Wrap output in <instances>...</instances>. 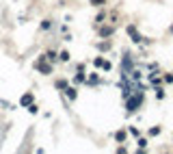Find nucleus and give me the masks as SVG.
Returning <instances> with one entry per match:
<instances>
[{
    "mask_svg": "<svg viewBox=\"0 0 173 154\" xmlns=\"http://www.w3.org/2000/svg\"><path fill=\"white\" fill-rule=\"evenodd\" d=\"M35 67H37L41 74H50V72H52V65H45V63H43V56H41V59L35 63Z\"/></svg>",
    "mask_w": 173,
    "mask_h": 154,
    "instance_id": "nucleus-1",
    "label": "nucleus"
},
{
    "mask_svg": "<svg viewBox=\"0 0 173 154\" xmlns=\"http://www.w3.org/2000/svg\"><path fill=\"white\" fill-rule=\"evenodd\" d=\"M141 100H143V95H141V93H136V95H134V98L128 102V111H136V106L141 104Z\"/></svg>",
    "mask_w": 173,
    "mask_h": 154,
    "instance_id": "nucleus-2",
    "label": "nucleus"
},
{
    "mask_svg": "<svg viewBox=\"0 0 173 154\" xmlns=\"http://www.w3.org/2000/svg\"><path fill=\"white\" fill-rule=\"evenodd\" d=\"M128 35L132 37V41H136V44H138V41H143V37L138 35V30H136V26H128Z\"/></svg>",
    "mask_w": 173,
    "mask_h": 154,
    "instance_id": "nucleus-3",
    "label": "nucleus"
},
{
    "mask_svg": "<svg viewBox=\"0 0 173 154\" xmlns=\"http://www.w3.org/2000/svg\"><path fill=\"white\" fill-rule=\"evenodd\" d=\"M33 100H35V98H33V93H24V95L20 98V104H22V106H28Z\"/></svg>",
    "mask_w": 173,
    "mask_h": 154,
    "instance_id": "nucleus-4",
    "label": "nucleus"
},
{
    "mask_svg": "<svg viewBox=\"0 0 173 154\" xmlns=\"http://www.w3.org/2000/svg\"><path fill=\"white\" fill-rule=\"evenodd\" d=\"M115 33L113 26H104V28H100V37H110Z\"/></svg>",
    "mask_w": 173,
    "mask_h": 154,
    "instance_id": "nucleus-5",
    "label": "nucleus"
},
{
    "mask_svg": "<svg viewBox=\"0 0 173 154\" xmlns=\"http://www.w3.org/2000/svg\"><path fill=\"white\" fill-rule=\"evenodd\" d=\"M82 80H84V67L78 65V74L74 76V83H82Z\"/></svg>",
    "mask_w": 173,
    "mask_h": 154,
    "instance_id": "nucleus-6",
    "label": "nucleus"
},
{
    "mask_svg": "<svg viewBox=\"0 0 173 154\" xmlns=\"http://www.w3.org/2000/svg\"><path fill=\"white\" fill-rule=\"evenodd\" d=\"M65 95H67L69 100H76L78 98V91H76L74 87H67V89H65Z\"/></svg>",
    "mask_w": 173,
    "mask_h": 154,
    "instance_id": "nucleus-7",
    "label": "nucleus"
},
{
    "mask_svg": "<svg viewBox=\"0 0 173 154\" xmlns=\"http://www.w3.org/2000/svg\"><path fill=\"white\" fill-rule=\"evenodd\" d=\"M98 50L106 52V50H110V44H108V41H102V44H98Z\"/></svg>",
    "mask_w": 173,
    "mask_h": 154,
    "instance_id": "nucleus-8",
    "label": "nucleus"
},
{
    "mask_svg": "<svg viewBox=\"0 0 173 154\" xmlns=\"http://www.w3.org/2000/svg\"><path fill=\"white\" fill-rule=\"evenodd\" d=\"M59 59L63 61V63H67V61H69V52H67V50H63V52L59 54Z\"/></svg>",
    "mask_w": 173,
    "mask_h": 154,
    "instance_id": "nucleus-9",
    "label": "nucleus"
},
{
    "mask_svg": "<svg viewBox=\"0 0 173 154\" xmlns=\"http://www.w3.org/2000/svg\"><path fill=\"white\" fill-rule=\"evenodd\" d=\"M43 56H45V59H48V61H54V59H56V54H54V52H50V50H48V52H45Z\"/></svg>",
    "mask_w": 173,
    "mask_h": 154,
    "instance_id": "nucleus-10",
    "label": "nucleus"
},
{
    "mask_svg": "<svg viewBox=\"0 0 173 154\" xmlns=\"http://www.w3.org/2000/svg\"><path fill=\"white\" fill-rule=\"evenodd\" d=\"M149 134H152V137H156V134H160V126H154V128L149 130Z\"/></svg>",
    "mask_w": 173,
    "mask_h": 154,
    "instance_id": "nucleus-11",
    "label": "nucleus"
},
{
    "mask_svg": "<svg viewBox=\"0 0 173 154\" xmlns=\"http://www.w3.org/2000/svg\"><path fill=\"white\" fill-rule=\"evenodd\" d=\"M28 111H30V113H37V111H39V106H37V104H33V102H30V104H28Z\"/></svg>",
    "mask_w": 173,
    "mask_h": 154,
    "instance_id": "nucleus-12",
    "label": "nucleus"
},
{
    "mask_svg": "<svg viewBox=\"0 0 173 154\" xmlns=\"http://www.w3.org/2000/svg\"><path fill=\"white\" fill-rule=\"evenodd\" d=\"M115 137H117V141H124V139H126V132H124V130H119Z\"/></svg>",
    "mask_w": 173,
    "mask_h": 154,
    "instance_id": "nucleus-13",
    "label": "nucleus"
},
{
    "mask_svg": "<svg viewBox=\"0 0 173 154\" xmlns=\"http://www.w3.org/2000/svg\"><path fill=\"white\" fill-rule=\"evenodd\" d=\"M50 26H52V24H50V20H43V22H41V28H43V30H48Z\"/></svg>",
    "mask_w": 173,
    "mask_h": 154,
    "instance_id": "nucleus-14",
    "label": "nucleus"
},
{
    "mask_svg": "<svg viewBox=\"0 0 173 154\" xmlns=\"http://www.w3.org/2000/svg\"><path fill=\"white\" fill-rule=\"evenodd\" d=\"M56 87H59V89H65V87H67V80H59V83H56Z\"/></svg>",
    "mask_w": 173,
    "mask_h": 154,
    "instance_id": "nucleus-15",
    "label": "nucleus"
},
{
    "mask_svg": "<svg viewBox=\"0 0 173 154\" xmlns=\"http://www.w3.org/2000/svg\"><path fill=\"white\" fill-rule=\"evenodd\" d=\"M138 148H143V150L147 148V139H138Z\"/></svg>",
    "mask_w": 173,
    "mask_h": 154,
    "instance_id": "nucleus-16",
    "label": "nucleus"
},
{
    "mask_svg": "<svg viewBox=\"0 0 173 154\" xmlns=\"http://www.w3.org/2000/svg\"><path fill=\"white\" fill-rule=\"evenodd\" d=\"M156 98L162 100V98H164V91H162V89H156Z\"/></svg>",
    "mask_w": 173,
    "mask_h": 154,
    "instance_id": "nucleus-17",
    "label": "nucleus"
},
{
    "mask_svg": "<svg viewBox=\"0 0 173 154\" xmlns=\"http://www.w3.org/2000/svg\"><path fill=\"white\" fill-rule=\"evenodd\" d=\"M162 80H164V83H173V74H164Z\"/></svg>",
    "mask_w": 173,
    "mask_h": 154,
    "instance_id": "nucleus-18",
    "label": "nucleus"
},
{
    "mask_svg": "<svg viewBox=\"0 0 173 154\" xmlns=\"http://www.w3.org/2000/svg\"><path fill=\"white\" fill-rule=\"evenodd\" d=\"M89 2H91V5H95V7H98V5H104L106 0H89Z\"/></svg>",
    "mask_w": 173,
    "mask_h": 154,
    "instance_id": "nucleus-19",
    "label": "nucleus"
}]
</instances>
